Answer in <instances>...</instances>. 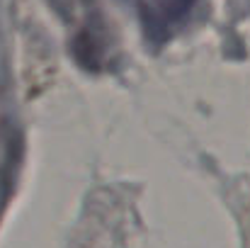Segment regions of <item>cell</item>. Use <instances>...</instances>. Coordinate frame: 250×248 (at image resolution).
I'll use <instances>...</instances> for the list:
<instances>
[{
	"label": "cell",
	"mask_w": 250,
	"mask_h": 248,
	"mask_svg": "<svg viewBox=\"0 0 250 248\" xmlns=\"http://www.w3.org/2000/svg\"><path fill=\"white\" fill-rule=\"evenodd\" d=\"M192 5H194V0H156L153 7L144 5V22H146V27H148L151 22L156 24V29H153L151 37H163L167 20L182 17Z\"/></svg>",
	"instance_id": "obj_1"
}]
</instances>
